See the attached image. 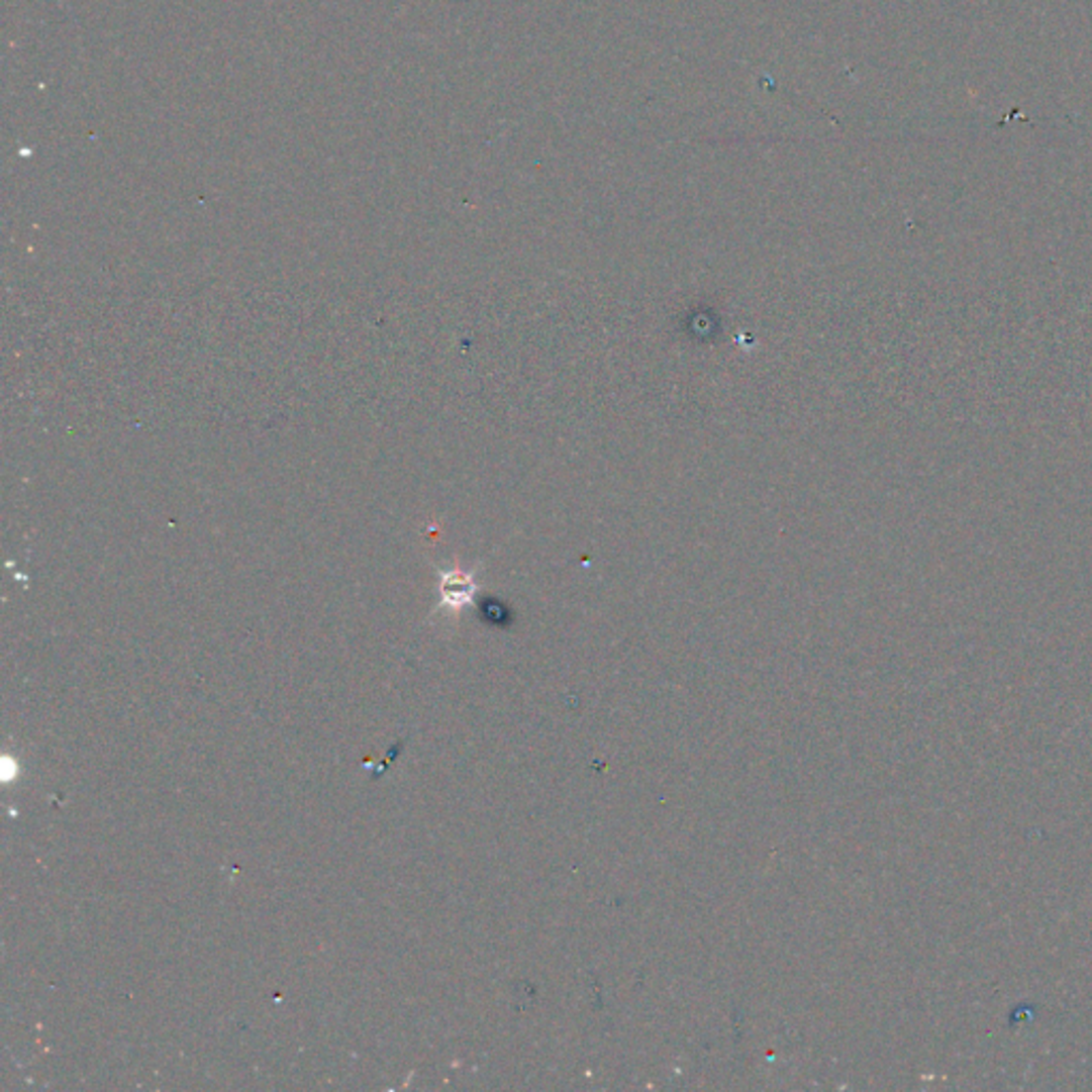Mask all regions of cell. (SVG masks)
<instances>
[{
	"label": "cell",
	"mask_w": 1092,
	"mask_h": 1092,
	"mask_svg": "<svg viewBox=\"0 0 1092 1092\" xmlns=\"http://www.w3.org/2000/svg\"><path fill=\"white\" fill-rule=\"evenodd\" d=\"M442 576V606L450 608V611H459V608L472 602L474 593L478 589L474 572H465L461 568L445 570Z\"/></svg>",
	"instance_id": "1"
}]
</instances>
